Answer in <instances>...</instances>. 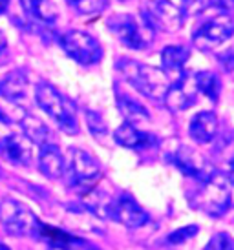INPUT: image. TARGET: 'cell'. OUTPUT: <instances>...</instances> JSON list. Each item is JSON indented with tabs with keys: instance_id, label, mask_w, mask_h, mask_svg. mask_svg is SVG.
I'll use <instances>...</instances> for the list:
<instances>
[{
	"instance_id": "277c9868",
	"label": "cell",
	"mask_w": 234,
	"mask_h": 250,
	"mask_svg": "<svg viewBox=\"0 0 234 250\" xmlns=\"http://www.w3.org/2000/svg\"><path fill=\"white\" fill-rule=\"evenodd\" d=\"M106 28L123 46L136 51L148 48L156 35V31L143 19H138L130 13H116L108 17Z\"/></svg>"
},
{
	"instance_id": "52a82bcc",
	"label": "cell",
	"mask_w": 234,
	"mask_h": 250,
	"mask_svg": "<svg viewBox=\"0 0 234 250\" xmlns=\"http://www.w3.org/2000/svg\"><path fill=\"white\" fill-rule=\"evenodd\" d=\"M185 13L181 7L172 4L170 0H148L141 7V19L150 26L154 31L176 33L183 26Z\"/></svg>"
},
{
	"instance_id": "d6a6232c",
	"label": "cell",
	"mask_w": 234,
	"mask_h": 250,
	"mask_svg": "<svg viewBox=\"0 0 234 250\" xmlns=\"http://www.w3.org/2000/svg\"><path fill=\"white\" fill-rule=\"evenodd\" d=\"M229 181L234 185V168H231V172H229Z\"/></svg>"
},
{
	"instance_id": "83f0119b",
	"label": "cell",
	"mask_w": 234,
	"mask_h": 250,
	"mask_svg": "<svg viewBox=\"0 0 234 250\" xmlns=\"http://www.w3.org/2000/svg\"><path fill=\"white\" fill-rule=\"evenodd\" d=\"M220 62L227 71H234V51L223 53V55L220 57Z\"/></svg>"
},
{
	"instance_id": "e0dca14e",
	"label": "cell",
	"mask_w": 234,
	"mask_h": 250,
	"mask_svg": "<svg viewBox=\"0 0 234 250\" xmlns=\"http://www.w3.org/2000/svg\"><path fill=\"white\" fill-rule=\"evenodd\" d=\"M39 168L48 179H59L61 175H64L66 159L53 143L41 146V150H39Z\"/></svg>"
},
{
	"instance_id": "4dcf8cb0",
	"label": "cell",
	"mask_w": 234,
	"mask_h": 250,
	"mask_svg": "<svg viewBox=\"0 0 234 250\" xmlns=\"http://www.w3.org/2000/svg\"><path fill=\"white\" fill-rule=\"evenodd\" d=\"M7 7H9V0H0V15L6 13Z\"/></svg>"
},
{
	"instance_id": "5b68a950",
	"label": "cell",
	"mask_w": 234,
	"mask_h": 250,
	"mask_svg": "<svg viewBox=\"0 0 234 250\" xmlns=\"http://www.w3.org/2000/svg\"><path fill=\"white\" fill-rule=\"evenodd\" d=\"M64 174L68 179V185L75 190H83L88 194L94 190L97 181L101 179V167L90 153H86L81 148H70L66 157V168Z\"/></svg>"
},
{
	"instance_id": "ac0fdd59",
	"label": "cell",
	"mask_w": 234,
	"mask_h": 250,
	"mask_svg": "<svg viewBox=\"0 0 234 250\" xmlns=\"http://www.w3.org/2000/svg\"><path fill=\"white\" fill-rule=\"evenodd\" d=\"M188 57H190V51L185 46H166L161 51V70L168 77L174 75L176 79H179L181 75H185L183 68Z\"/></svg>"
},
{
	"instance_id": "484cf974",
	"label": "cell",
	"mask_w": 234,
	"mask_h": 250,
	"mask_svg": "<svg viewBox=\"0 0 234 250\" xmlns=\"http://www.w3.org/2000/svg\"><path fill=\"white\" fill-rule=\"evenodd\" d=\"M198 227L196 225H188V227H183V229L179 230H174L170 236L166 237V241L172 245H179V243H185L187 239H190V237H194L196 234H198Z\"/></svg>"
},
{
	"instance_id": "3957f363",
	"label": "cell",
	"mask_w": 234,
	"mask_h": 250,
	"mask_svg": "<svg viewBox=\"0 0 234 250\" xmlns=\"http://www.w3.org/2000/svg\"><path fill=\"white\" fill-rule=\"evenodd\" d=\"M190 205L211 217H221L231 207L227 177L220 172H214L209 179L200 183V188H196L194 194H190Z\"/></svg>"
},
{
	"instance_id": "7402d4cb",
	"label": "cell",
	"mask_w": 234,
	"mask_h": 250,
	"mask_svg": "<svg viewBox=\"0 0 234 250\" xmlns=\"http://www.w3.org/2000/svg\"><path fill=\"white\" fill-rule=\"evenodd\" d=\"M192 79H194L196 90L201 91V93H203L205 97L211 99V101H218L220 91H221V83L216 73H212V71H198Z\"/></svg>"
},
{
	"instance_id": "4fadbf2b",
	"label": "cell",
	"mask_w": 234,
	"mask_h": 250,
	"mask_svg": "<svg viewBox=\"0 0 234 250\" xmlns=\"http://www.w3.org/2000/svg\"><path fill=\"white\" fill-rule=\"evenodd\" d=\"M0 97L11 103V104L22 106L29 97V75L26 70L9 71L0 81Z\"/></svg>"
},
{
	"instance_id": "f546056e",
	"label": "cell",
	"mask_w": 234,
	"mask_h": 250,
	"mask_svg": "<svg viewBox=\"0 0 234 250\" xmlns=\"http://www.w3.org/2000/svg\"><path fill=\"white\" fill-rule=\"evenodd\" d=\"M6 51H7V39H6V35H4V31H0V61L4 59Z\"/></svg>"
},
{
	"instance_id": "44dd1931",
	"label": "cell",
	"mask_w": 234,
	"mask_h": 250,
	"mask_svg": "<svg viewBox=\"0 0 234 250\" xmlns=\"http://www.w3.org/2000/svg\"><path fill=\"white\" fill-rule=\"evenodd\" d=\"M26 7L33 19L44 24H53L59 19V9L53 0H26Z\"/></svg>"
},
{
	"instance_id": "7a4b0ae2",
	"label": "cell",
	"mask_w": 234,
	"mask_h": 250,
	"mask_svg": "<svg viewBox=\"0 0 234 250\" xmlns=\"http://www.w3.org/2000/svg\"><path fill=\"white\" fill-rule=\"evenodd\" d=\"M35 101H37V104L41 106V110H44V113H48L49 117L55 121L57 126L64 133H68V135H77L79 133L75 104L68 97H64L53 84L46 83V81L37 84Z\"/></svg>"
},
{
	"instance_id": "ba28073f",
	"label": "cell",
	"mask_w": 234,
	"mask_h": 250,
	"mask_svg": "<svg viewBox=\"0 0 234 250\" xmlns=\"http://www.w3.org/2000/svg\"><path fill=\"white\" fill-rule=\"evenodd\" d=\"M0 225L11 236H28L37 229V217L19 199L6 197L0 203Z\"/></svg>"
},
{
	"instance_id": "7c38bea8",
	"label": "cell",
	"mask_w": 234,
	"mask_h": 250,
	"mask_svg": "<svg viewBox=\"0 0 234 250\" xmlns=\"http://www.w3.org/2000/svg\"><path fill=\"white\" fill-rule=\"evenodd\" d=\"M0 155L15 167H29L33 159L31 141L24 133H6L0 137Z\"/></svg>"
},
{
	"instance_id": "6da1fadb",
	"label": "cell",
	"mask_w": 234,
	"mask_h": 250,
	"mask_svg": "<svg viewBox=\"0 0 234 250\" xmlns=\"http://www.w3.org/2000/svg\"><path fill=\"white\" fill-rule=\"evenodd\" d=\"M116 70L124 77V81L130 84L134 90L152 101H163L172 84L170 77L161 68L143 64L139 61H132V59H119Z\"/></svg>"
},
{
	"instance_id": "d6986e66",
	"label": "cell",
	"mask_w": 234,
	"mask_h": 250,
	"mask_svg": "<svg viewBox=\"0 0 234 250\" xmlns=\"http://www.w3.org/2000/svg\"><path fill=\"white\" fill-rule=\"evenodd\" d=\"M116 104L117 110L121 111V115L124 117V123H130L136 126L139 123H146L150 119V113L145 106L123 91H116Z\"/></svg>"
},
{
	"instance_id": "2e32d148",
	"label": "cell",
	"mask_w": 234,
	"mask_h": 250,
	"mask_svg": "<svg viewBox=\"0 0 234 250\" xmlns=\"http://www.w3.org/2000/svg\"><path fill=\"white\" fill-rule=\"evenodd\" d=\"M188 133L196 143L207 145L218 133V117L214 111H200L196 113L188 125Z\"/></svg>"
},
{
	"instance_id": "5bb4252c",
	"label": "cell",
	"mask_w": 234,
	"mask_h": 250,
	"mask_svg": "<svg viewBox=\"0 0 234 250\" xmlns=\"http://www.w3.org/2000/svg\"><path fill=\"white\" fill-rule=\"evenodd\" d=\"M196 86H194V79H188L187 75H181L176 79L165 95V104L168 110L172 111H183L190 108L196 101Z\"/></svg>"
},
{
	"instance_id": "1f68e13d",
	"label": "cell",
	"mask_w": 234,
	"mask_h": 250,
	"mask_svg": "<svg viewBox=\"0 0 234 250\" xmlns=\"http://www.w3.org/2000/svg\"><path fill=\"white\" fill-rule=\"evenodd\" d=\"M9 125H11V121H9V119L0 111V126H9Z\"/></svg>"
},
{
	"instance_id": "8fae6325",
	"label": "cell",
	"mask_w": 234,
	"mask_h": 250,
	"mask_svg": "<svg viewBox=\"0 0 234 250\" xmlns=\"http://www.w3.org/2000/svg\"><path fill=\"white\" fill-rule=\"evenodd\" d=\"M108 217H112L114 221L121 223L126 229H139L148 223V214L141 208L134 197L130 195H121L119 199L112 201L110 210H108Z\"/></svg>"
},
{
	"instance_id": "d4e9b609",
	"label": "cell",
	"mask_w": 234,
	"mask_h": 250,
	"mask_svg": "<svg viewBox=\"0 0 234 250\" xmlns=\"http://www.w3.org/2000/svg\"><path fill=\"white\" fill-rule=\"evenodd\" d=\"M205 250H234V239L227 232H218L211 237Z\"/></svg>"
},
{
	"instance_id": "4316f807",
	"label": "cell",
	"mask_w": 234,
	"mask_h": 250,
	"mask_svg": "<svg viewBox=\"0 0 234 250\" xmlns=\"http://www.w3.org/2000/svg\"><path fill=\"white\" fill-rule=\"evenodd\" d=\"M211 6V0H181V11L185 15H200Z\"/></svg>"
},
{
	"instance_id": "8992f818",
	"label": "cell",
	"mask_w": 234,
	"mask_h": 250,
	"mask_svg": "<svg viewBox=\"0 0 234 250\" xmlns=\"http://www.w3.org/2000/svg\"><path fill=\"white\" fill-rule=\"evenodd\" d=\"M62 51L81 66H94L103 59V48L95 37L83 29H70L59 37Z\"/></svg>"
},
{
	"instance_id": "30bf717a",
	"label": "cell",
	"mask_w": 234,
	"mask_h": 250,
	"mask_svg": "<svg viewBox=\"0 0 234 250\" xmlns=\"http://www.w3.org/2000/svg\"><path fill=\"white\" fill-rule=\"evenodd\" d=\"M170 161H172L183 174L196 179L198 183L207 181L216 172L212 165L203 155H200L196 150L188 148V146H179L178 150L170 155Z\"/></svg>"
},
{
	"instance_id": "836d02e7",
	"label": "cell",
	"mask_w": 234,
	"mask_h": 250,
	"mask_svg": "<svg viewBox=\"0 0 234 250\" xmlns=\"http://www.w3.org/2000/svg\"><path fill=\"white\" fill-rule=\"evenodd\" d=\"M48 250H68V249H66V247H55V245H51Z\"/></svg>"
},
{
	"instance_id": "603a6c76",
	"label": "cell",
	"mask_w": 234,
	"mask_h": 250,
	"mask_svg": "<svg viewBox=\"0 0 234 250\" xmlns=\"http://www.w3.org/2000/svg\"><path fill=\"white\" fill-rule=\"evenodd\" d=\"M70 7H73L81 15H95L101 13L108 6V0H66Z\"/></svg>"
},
{
	"instance_id": "e575fe53",
	"label": "cell",
	"mask_w": 234,
	"mask_h": 250,
	"mask_svg": "<svg viewBox=\"0 0 234 250\" xmlns=\"http://www.w3.org/2000/svg\"><path fill=\"white\" fill-rule=\"evenodd\" d=\"M0 250H9V247H6L4 243H0Z\"/></svg>"
},
{
	"instance_id": "f1b7e54d",
	"label": "cell",
	"mask_w": 234,
	"mask_h": 250,
	"mask_svg": "<svg viewBox=\"0 0 234 250\" xmlns=\"http://www.w3.org/2000/svg\"><path fill=\"white\" fill-rule=\"evenodd\" d=\"M211 4H214L223 11H233L234 9V0H211Z\"/></svg>"
},
{
	"instance_id": "ffe728a7",
	"label": "cell",
	"mask_w": 234,
	"mask_h": 250,
	"mask_svg": "<svg viewBox=\"0 0 234 250\" xmlns=\"http://www.w3.org/2000/svg\"><path fill=\"white\" fill-rule=\"evenodd\" d=\"M22 130H24V135L31 141V145H39V146H44L48 145L49 141H51V130L48 128V125L39 119L37 115H26V117L22 119Z\"/></svg>"
},
{
	"instance_id": "cb8c5ba5",
	"label": "cell",
	"mask_w": 234,
	"mask_h": 250,
	"mask_svg": "<svg viewBox=\"0 0 234 250\" xmlns=\"http://www.w3.org/2000/svg\"><path fill=\"white\" fill-rule=\"evenodd\" d=\"M84 115H86V125H88L90 133H92L94 137H97V139H104L106 133H108V126L104 123L103 115L92 110H86Z\"/></svg>"
},
{
	"instance_id": "9c48e42d",
	"label": "cell",
	"mask_w": 234,
	"mask_h": 250,
	"mask_svg": "<svg viewBox=\"0 0 234 250\" xmlns=\"http://www.w3.org/2000/svg\"><path fill=\"white\" fill-rule=\"evenodd\" d=\"M234 35V19L229 15H218L211 21L203 22L194 31L192 42L200 49H212L227 42Z\"/></svg>"
},
{
	"instance_id": "9a60e30c",
	"label": "cell",
	"mask_w": 234,
	"mask_h": 250,
	"mask_svg": "<svg viewBox=\"0 0 234 250\" xmlns=\"http://www.w3.org/2000/svg\"><path fill=\"white\" fill-rule=\"evenodd\" d=\"M114 139L119 146L123 148H130V150H145L156 145V137L152 133L141 132L138 126L130 125V123H123L114 133Z\"/></svg>"
}]
</instances>
